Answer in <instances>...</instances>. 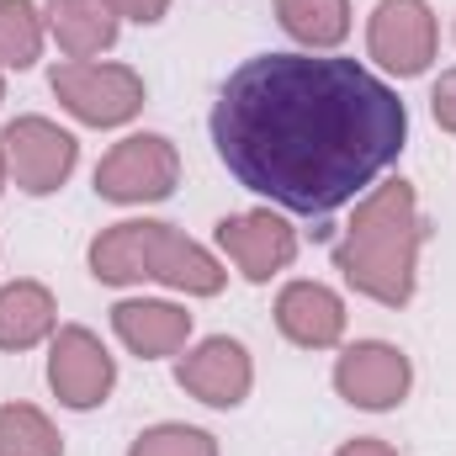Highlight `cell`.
<instances>
[{"label": "cell", "instance_id": "6da1fadb", "mask_svg": "<svg viewBox=\"0 0 456 456\" xmlns=\"http://www.w3.org/2000/svg\"><path fill=\"white\" fill-rule=\"evenodd\" d=\"M409 143V107L366 64L335 53H255L213 102L224 170L287 213L355 202Z\"/></svg>", "mask_w": 456, "mask_h": 456}, {"label": "cell", "instance_id": "7a4b0ae2", "mask_svg": "<svg viewBox=\"0 0 456 456\" xmlns=\"http://www.w3.org/2000/svg\"><path fill=\"white\" fill-rule=\"evenodd\" d=\"M430 239V224L419 218V197L409 181H387L371 197L355 202V218L335 244V271L345 281L382 303L403 308L419 287V249Z\"/></svg>", "mask_w": 456, "mask_h": 456}, {"label": "cell", "instance_id": "3957f363", "mask_svg": "<svg viewBox=\"0 0 456 456\" xmlns=\"http://www.w3.org/2000/svg\"><path fill=\"white\" fill-rule=\"evenodd\" d=\"M91 276L102 287H133V281H159L186 297H218L228 271L213 249L186 239L181 228L154 224V218H127L91 239Z\"/></svg>", "mask_w": 456, "mask_h": 456}, {"label": "cell", "instance_id": "277c9868", "mask_svg": "<svg viewBox=\"0 0 456 456\" xmlns=\"http://www.w3.org/2000/svg\"><path fill=\"white\" fill-rule=\"evenodd\" d=\"M181 186V154L165 133H127L96 165V197L117 208H149L175 197Z\"/></svg>", "mask_w": 456, "mask_h": 456}, {"label": "cell", "instance_id": "5b68a950", "mask_svg": "<svg viewBox=\"0 0 456 456\" xmlns=\"http://www.w3.org/2000/svg\"><path fill=\"white\" fill-rule=\"evenodd\" d=\"M59 107L86 127H122L143 112V75L127 64H96V59H64L48 75Z\"/></svg>", "mask_w": 456, "mask_h": 456}, {"label": "cell", "instance_id": "8992f818", "mask_svg": "<svg viewBox=\"0 0 456 456\" xmlns=\"http://www.w3.org/2000/svg\"><path fill=\"white\" fill-rule=\"evenodd\" d=\"M436 48H441V27H436V11L430 0H377L371 21H366V53L398 75V80H414L436 64Z\"/></svg>", "mask_w": 456, "mask_h": 456}, {"label": "cell", "instance_id": "52a82bcc", "mask_svg": "<svg viewBox=\"0 0 456 456\" xmlns=\"http://www.w3.org/2000/svg\"><path fill=\"white\" fill-rule=\"evenodd\" d=\"M48 387L75 414L102 409L117 387V361H112V350L102 345V335H91L86 324L53 330V340H48Z\"/></svg>", "mask_w": 456, "mask_h": 456}, {"label": "cell", "instance_id": "ba28073f", "mask_svg": "<svg viewBox=\"0 0 456 456\" xmlns=\"http://www.w3.org/2000/svg\"><path fill=\"white\" fill-rule=\"evenodd\" d=\"M0 149H5V165H11V175H16V186L27 197L59 191L75 175V165H80L75 133H64L48 117H11L5 133H0Z\"/></svg>", "mask_w": 456, "mask_h": 456}, {"label": "cell", "instance_id": "9c48e42d", "mask_svg": "<svg viewBox=\"0 0 456 456\" xmlns=\"http://www.w3.org/2000/svg\"><path fill=\"white\" fill-rule=\"evenodd\" d=\"M409 387H414V361L387 340H355L335 361V393L350 409L387 414L409 398Z\"/></svg>", "mask_w": 456, "mask_h": 456}, {"label": "cell", "instance_id": "30bf717a", "mask_svg": "<svg viewBox=\"0 0 456 456\" xmlns=\"http://www.w3.org/2000/svg\"><path fill=\"white\" fill-rule=\"evenodd\" d=\"M218 233V249L244 271V281H271L276 271H287L297 260V233L287 218H276L271 208H255V213H228Z\"/></svg>", "mask_w": 456, "mask_h": 456}, {"label": "cell", "instance_id": "8fae6325", "mask_svg": "<svg viewBox=\"0 0 456 456\" xmlns=\"http://www.w3.org/2000/svg\"><path fill=\"white\" fill-rule=\"evenodd\" d=\"M175 382H181L197 403H208V409H239V403L249 398V387H255V361H249V350L239 340L213 335V340L191 345V350L181 355Z\"/></svg>", "mask_w": 456, "mask_h": 456}, {"label": "cell", "instance_id": "7c38bea8", "mask_svg": "<svg viewBox=\"0 0 456 456\" xmlns=\"http://www.w3.org/2000/svg\"><path fill=\"white\" fill-rule=\"evenodd\" d=\"M276 330L303 350H335L345 340V297L324 281H287L276 292Z\"/></svg>", "mask_w": 456, "mask_h": 456}, {"label": "cell", "instance_id": "4fadbf2b", "mask_svg": "<svg viewBox=\"0 0 456 456\" xmlns=\"http://www.w3.org/2000/svg\"><path fill=\"white\" fill-rule=\"evenodd\" d=\"M112 330L133 355L159 361V355L186 350V340H191V314L175 308V303H159V297H127V303L112 308Z\"/></svg>", "mask_w": 456, "mask_h": 456}, {"label": "cell", "instance_id": "5bb4252c", "mask_svg": "<svg viewBox=\"0 0 456 456\" xmlns=\"http://www.w3.org/2000/svg\"><path fill=\"white\" fill-rule=\"evenodd\" d=\"M43 21L69 59H96L117 43V11L107 0H43Z\"/></svg>", "mask_w": 456, "mask_h": 456}, {"label": "cell", "instance_id": "9a60e30c", "mask_svg": "<svg viewBox=\"0 0 456 456\" xmlns=\"http://www.w3.org/2000/svg\"><path fill=\"white\" fill-rule=\"evenodd\" d=\"M53 330H59V303L43 281L0 287V350H32L53 340Z\"/></svg>", "mask_w": 456, "mask_h": 456}, {"label": "cell", "instance_id": "2e32d148", "mask_svg": "<svg viewBox=\"0 0 456 456\" xmlns=\"http://www.w3.org/2000/svg\"><path fill=\"white\" fill-rule=\"evenodd\" d=\"M276 21L303 53H330L350 37V0H276Z\"/></svg>", "mask_w": 456, "mask_h": 456}, {"label": "cell", "instance_id": "e0dca14e", "mask_svg": "<svg viewBox=\"0 0 456 456\" xmlns=\"http://www.w3.org/2000/svg\"><path fill=\"white\" fill-rule=\"evenodd\" d=\"M48 21L32 0H0V69H32L43 59Z\"/></svg>", "mask_w": 456, "mask_h": 456}, {"label": "cell", "instance_id": "ac0fdd59", "mask_svg": "<svg viewBox=\"0 0 456 456\" xmlns=\"http://www.w3.org/2000/svg\"><path fill=\"white\" fill-rule=\"evenodd\" d=\"M0 456H64V436L37 403H0Z\"/></svg>", "mask_w": 456, "mask_h": 456}, {"label": "cell", "instance_id": "d6986e66", "mask_svg": "<svg viewBox=\"0 0 456 456\" xmlns=\"http://www.w3.org/2000/svg\"><path fill=\"white\" fill-rule=\"evenodd\" d=\"M127 456H218V441H213L208 430H197V425L165 419V425L138 430L133 446H127Z\"/></svg>", "mask_w": 456, "mask_h": 456}, {"label": "cell", "instance_id": "ffe728a7", "mask_svg": "<svg viewBox=\"0 0 456 456\" xmlns=\"http://www.w3.org/2000/svg\"><path fill=\"white\" fill-rule=\"evenodd\" d=\"M107 5L117 11V21H138V27H154L170 11V0H107Z\"/></svg>", "mask_w": 456, "mask_h": 456}, {"label": "cell", "instance_id": "44dd1931", "mask_svg": "<svg viewBox=\"0 0 456 456\" xmlns=\"http://www.w3.org/2000/svg\"><path fill=\"white\" fill-rule=\"evenodd\" d=\"M430 112H436V122H441L446 133H456V69H446V75L436 80V91H430Z\"/></svg>", "mask_w": 456, "mask_h": 456}, {"label": "cell", "instance_id": "7402d4cb", "mask_svg": "<svg viewBox=\"0 0 456 456\" xmlns=\"http://www.w3.org/2000/svg\"><path fill=\"white\" fill-rule=\"evenodd\" d=\"M335 456H398L387 441H377V436H355V441H345Z\"/></svg>", "mask_w": 456, "mask_h": 456}, {"label": "cell", "instance_id": "603a6c76", "mask_svg": "<svg viewBox=\"0 0 456 456\" xmlns=\"http://www.w3.org/2000/svg\"><path fill=\"white\" fill-rule=\"evenodd\" d=\"M5 175H11V165H5V149H0V191H5Z\"/></svg>", "mask_w": 456, "mask_h": 456}, {"label": "cell", "instance_id": "cb8c5ba5", "mask_svg": "<svg viewBox=\"0 0 456 456\" xmlns=\"http://www.w3.org/2000/svg\"><path fill=\"white\" fill-rule=\"evenodd\" d=\"M0 102H5V80H0Z\"/></svg>", "mask_w": 456, "mask_h": 456}]
</instances>
